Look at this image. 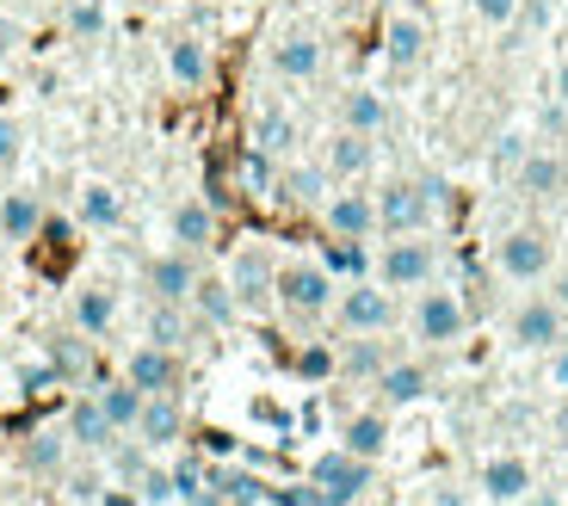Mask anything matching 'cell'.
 Returning a JSON list of instances; mask_svg holds the SVG:
<instances>
[{
    "mask_svg": "<svg viewBox=\"0 0 568 506\" xmlns=\"http://www.w3.org/2000/svg\"><path fill=\"white\" fill-rule=\"evenodd\" d=\"M334 296H341V279L322 266V260H284L278 266V315L291 327H315L334 315Z\"/></svg>",
    "mask_w": 568,
    "mask_h": 506,
    "instance_id": "6da1fadb",
    "label": "cell"
},
{
    "mask_svg": "<svg viewBox=\"0 0 568 506\" xmlns=\"http://www.w3.org/2000/svg\"><path fill=\"white\" fill-rule=\"evenodd\" d=\"M445 211V185L439 180H389L377 185V229L384 235H426Z\"/></svg>",
    "mask_w": 568,
    "mask_h": 506,
    "instance_id": "7a4b0ae2",
    "label": "cell"
},
{
    "mask_svg": "<svg viewBox=\"0 0 568 506\" xmlns=\"http://www.w3.org/2000/svg\"><path fill=\"white\" fill-rule=\"evenodd\" d=\"M408 334L420 346H457L469 334V303L452 291V284H420L408 310Z\"/></svg>",
    "mask_w": 568,
    "mask_h": 506,
    "instance_id": "3957f363",
    "label": "cell"
},
{
    "mask_svg": "<svg viewBox=\"0 0 568 506\" xmlns=\"http://www.w3.org/2000/svg\"><path fill=\"white\" fill-rule=\"evenodd\" d=\"M229 291L242 303V315H266L278 310V260H272L266 241H242V247L229 253Z\"/></svg>",
    "mask_w": 568,
    "mask_h": 506,
    "instance_id": "277c9868",
    "label": "cell"
},
{
    "mask_svg": "<svg viewBox=\"0 0 568 506\" xmlns=\"http://www.w3.org/2000/svg\"><path fill=\"white\" fill-rule=\"evenodd\" d=\"M371 279L384 291H420V284L439 279V247L426 235H389L384 253L371 260Z\"/></svg>",
    "mask_w": 568,
    "mask_h": 506,
    "instance_id": "5b68a950",
    "label": "cell"
},
{
    "mask_svg": "<svg viewBox=\"0 0 568 506\" xmlns=\"http://www.w3.org/2000/svg\"><path fill=\"white\" fill-rule=\"evenodd\" d=\"M495 272H500L507 284H538V279H550V272H556V241H550V229H538V223L507 229V235L495 241Z\"/></svg>",
    "mask_w": 568,
    "mask_h": 506,
    "instance_id": "8992f818",
    "label": "cell"
},
{
    "mask_svg": "<svg viewBox=\"0 0 568 506\" xmlns=\"http://www.w3.org/2000/svg\"><path fill=\"white\" fill-rule=\"evenodd\" d=\"M334 327L341 334H389L396 327V291H384L377 279H353L334 296Z\"/></svg>",
    "mask_w": 568,
    "mask_h": 506,
    "instance_id": "52a82bcc",
    "label": "cell"
},
{
    "mask_svg": "<svg viewBox=\"0 0 568 506\" xmlns=\"http://www.w3.org/2000/svg\"><path fill=\"white\" fill-rule=\"evenodd\" d=\"M568 340V315L556 296H526L519 310L507 315V346L513 352H556Z\"/></svg>",
    "mask_w": 568,
    "mask_h": 506,
    "instance_id": "ba28073f",
    "label": "cell"
},
{
    "mask_svg": "<svg viewBox=\"0 0 568 506\" xmlns=\"http://www.w3.org/2000/svg\"><path fill=\"white\" fill-rule=\"evenodd\" d=\"M266 57H272V74L278 81H315L322 74V62H327V43H322V31L315 26H278L272 31V43H266Z\"/></svg>",
    "mask_w": 568,
    "mask_h": 506,
    "instance_id": "9c48e42d",
    "label": "cell"
},
{
    "mask_svg": "<svg viewBox=\"0 0 568 506\" xmlns=\"http://www.w3.org/2000/svg\"><path fill=\"white\" fill-rule=\"evenodd\" d=\"M426 50H433V26L414 0H389L384 13V62L389 69H420Z\"/></svg>",
    "mask_w": 568,
    "mask_h": 506,
    "instance_id": "30bf717a",
    "label": "cell"
},
{
    "mask_svg": "<svg viewBox=\"0 0 568 506\" xmlns=\"http://www.w3.org/2000/svg\"><path fill=\"white\" fill-rule=\"evenodd\" d=\"M315 216H322L327 235L371 241V235H377V192H365V180H353L346 192H327V204H322Z\"/></svg>",
    "mask_w": 568,
    "mask_h": 506,
    "instance_id": "8fae6325",
    "label": "cell"
},
{
    "mask_svg": "<svg viewBox=\"0 0 568 506\" xmlns=\"http://www.w3.org/2000/svg\"><path fill=\"white\" fill-rule=\"evenodd\" d=\"M513 192L531 198V204H556V198L568 192V149H556V142H531L526 168L513 173Z\"/></svg>",
    "mask_w": 568,
    "mask_h": 506,
    "instance_id": "7c38bea8",
    "label": "cell"
},
{
    "mask_svg": "<svg viewBox=\"0 0 568 506\" xmlns=\"http://www.w3.org/2000/svg\"><path fill=\"white\" fill-rule=\"evenodd\" d=\"M124 377L136 383L142 395H180L185 365H180V352H173V346H155V340H142V346H130V352H124Z\"/></svg>",
    "mask_w": 568,
    "mask_h": 506,
    "instance_id": "4fadbf2b",
    "label": "cell"
},
{
    "mask_svg": "<svg viewBox=\"0 0 568 506\" xmlns=\"http://www.w3.org/2000/svg\"><path fill=\"white\" fill-rule=\"evenodd\" d=\"M310 482H315V488H327L341 506H353L358 494L371 488V464H365V457H353L346 445H327V451H315Z\"/></svg>",
    "mask_w": 568,
    "mask_h": 506,
    "instance_id": "5bb4252c",
    "label": "cell"
},
{
    "mask_svg": "<svg viewBox=\"0 0 568 506\" xmlns=\"http://www.w3.org/2000/svg\"><path fill=\"white\" fill-rule=\"evenodd\" d=\"M199 279H204L199 253H185V247H168V253H155V260L142 266V284H149V296H161V303H185Z\"/></svg>",
    "mask_w": 568,
    "mask_h": 506,
    "instance_id": "9a60e30c",
    "label": "cell"
},
{
    "mask_svg": "<svg viewBox=\"0 0 568 506\" xmlns=\"http://www.w3.org/2000/svg\"><path fill=\"white\" fill-rule=\"evenodd\" d=\"M161 62H168V81L180 87V93H204V87H211V43L192 38V31L161 43Z\"/></svg>",
    "mask_w": 568,
    "mask_h": 506,
    "instance_id": "2e32d148",
    "label": "cell"
},
{
    "mask_svg": "<svg viewBox=\"0 0 568 506\" xmlns=\"http://www.w3.org/2000/svg\"><path fill=\"white\" fill-rule=\"evenodd\" d=\"M322 168H327V180H341V185L365 180V173L377 168V136H358V130H334V136H327V149H322Z\"/></svg>",
    "mask_w": 568,
    "mask_h": 506,
    "instance_id": "e0dca14e",
    "label": "cell"
},
{
    "mask_svg": "<svg viewBox=\"0 0 568 506\" xmlns=\"http://www.w3.org/2000/svg\"><path fill=\"white\" fill-rule=\"evenodd\" d=\"M476 488H483L495 506L526 500V494H531V464L519 457V451H495V457H488V464L476 469Z\"/></svg>",
    "mask_w": 568,
    "mask_h": 506,
    "instance_id": "ac0fdd59",
    "label": "cell"
},
{
    "mask_svg": "<svg viewBox=\"0 0 568 506\" xmlns=\"http://www.w3.org/2000/svg\"><path fill=\"white\" fill-rule=\"evenodd\" d=\"M168 241L185 247V253L216 247V204L211 198H180V204L168 211Z\"/></svg>",
    "mask_w": 568,
    "mask_h": 506,
    "instance_id": "d6986e66",
    "label": "cell"
},
{
    "mask_svg": "<svg viewBox=\"0 0 568 506\" xmlns=\"http://www.w3.org/2000/svg\"><path fill=\"white\" fill-rule=\"evenodd\" d=\"M62 433H69V445H74V451H93V457H100V451L118 438V426L105 421L100 395L87 389V395H74V402H69V414H62Z\"/></svg>",
    "mask_w": 568,
    "mask_h": 506,
    "instance_id": "ffe728a7",
    "label": "cell"
},
{
    "mask_svg": "<svg viewBox=\"0 0 568 506\" xmlns=\"http://www.w3.org/2000/svg\"><path fill=\"white\" fill-rule=\"evenodd\" d=\"M130 433H136L149 451H168V445H180V438H185V408H180V395H149Z\"/></svg>",
    "mask_w": 568,
    "mask_h": 506,
    "instance_id": "44dd1931",
    "label": "cell"
},
{
    "mask_svg": "<svg viewBox=\"0 0 568 506\" xmlns=\"http://www.w3.org/2000/svg\"><path fill=\"white\" fill-rule=\"evenodd\" d=\"M69 322H74V334L105 340V334H112V322H118V291H112V284H81V291L69 296Z\"/></svg>",
    "mask_w": 568,
    "mask_h": 506,
    "instance_id": "7402d4cb",
    "label": "cell"
},
{
    "mask_svg": "<svg viewBox=\"0 0 568 506\" xmlns=\"http://www.w3.org/2000/svg\"><path fill=\"white\" fill-rule=\"evenodd\" d=\"M371 389H377V402H384V408H414V402L433 389V371H426L420 358H389L384 377L371 383Z\"/></svg>",
    "mask_w": 568,
    "mask_h": 506,
    "instance_id": "603a6c76",
    "label": "cell"
},
{
    "mask_svg": "<svg viewBox=\"0 0 568 506\" xmlns=\"http://www.w3.org/2000/svg\"><path fill=\"white\" fill-rule=\"evenodd\" d=\"M43 223H50V211H43L38 192H0V241H38Z\"/></svg>",
    "mask_w": 568,
    "mask_h": 506,
    "instance_id": "cb8c5ba5",
    "label": "cell"
},
{
    "mask_svg": "<svg viewBox=\"0 0 568 506\" xmlns=\"http://www.w3.org/2000/svg\"><path fill=\"white\" fill-rule=\"evenodd\" d=\"M389 358H396V352H389L384 334H346V346H341V377H346V383H377Z\"/></svg>",
    "mask_w": 568,
    "mask_h": 506,
    "instance_id": "d4e9b609",
    "label": "cell"
},
{
    "mask_svg": "<svg viewBox=\"0 0 568 506\" xmlns=\"http://www.w3.org/2000/svg\"><path fill=\"white\" fill-rule=\"evenodd\" d=\"M327 168H315V161H297V168H278V204H291V211H322L327 204Z\"/></svg>",
    "mask_w": 568,
    "mask_h": 506,
    "instance_id": "484cf974",
    "label": "cell"
},
{
    "mask_svg": "<svg viewBox=\"0 0 568 506\" xmlns=\"http://www.w3.org/2000/svg\"><path fill=\"white\" fill-rule=\"evenodd\" d=\"M199 334V315H192V303H149V315H142V340H155V346H173L180 352L185 340Z\"/></svg>",
    "mask_w": 568,
    "mask_h": 506,
    "instance_id": "4316f807",
    "label": "cell"
},
{
    "mask_svg": "<svg viewBox=\"0 0 568 506\" xmlns=\"http://www.w3.org/2000/svg\"><path fill=\"white\" fill-rule=\"evenodd\" d=\"M69 433L62 426H43V433H31V438H19V464L31 469V476H50L57 482L62 469H69Z\"/></svg>",
    "mask_w": 568,
    "mask_h": 506,
    "instance_id": "83f0119b",
    "label": "cell"
},
{
    "mask_svg": "<svg viewBox=\"0 0 568 506\" xmlns=\"http://www.w3.org/2000/svg\"><path fill=\"white\" fill-rule=\"evenodd\" d=\"M389 414L384 408H365V414H346V426H341V445L353 451V457H365V464H377L389 451Z\"/></svg>",
    "mask_w": 568,
    "mask_h": 506,
    "instance_id": "f1b7e54d",
    "label": "cell"
},
{
    "mask_svg": "<svg viewBox=\"0 0 568 506\" xmlns=\"http://www.w3.org/2000/svg\"><path fill=\"white\" fill-rule=\"evenodd\" d=\"M74 216H81L87 229H100V235H112V229H124V192L105 180H87L81 198H74Z\"/></svg>",
    "mask_w": 568,
    "mask_h": 506,
    "instance_id": "f546056e",
    "label": "cell"
},
{
    "mask_svg": "<svg viewBox=\"0 0 568 506\" xmlns=\"http://www.w3.org/2000/svg\"><path fill=\"white\" fill-rule=\"evenodd\" d=\"M185 303H192V315H199V327H235V322H242V303H235V291H229V279H199Z\"/></svg>",
    "mask_w": 568,
    "mask_h": 506,
    "instance_id": "4dcf8cb0",
    "label": "cell"
},
{
    "mask_svg": "<svg viewBox=\"0 0 568 506\" xmlns=\"http://www.w3.org/2000/svg\"><path fill=\"white\" fill-rule=\"evenodd\" d=\"M389 124V99L377 87H346L341 93V130H358V136H377Z\"/></svg>",
    "mask_w": 568,
    "mask_h": 506,
    "instance_id": "1f68e13d",
    "label": "cell"
},
{
    "mask_svg": "<svg viewBox=\"0 0 568 506\" xmlns=\"http://www.w3.org/2000/svg\"><path fill=\"white\" fill-rule=\"evenodd\" d=\"M247 142H254V149H266L272 161H284L291 149H297V118L284 112V105H260V112H254V130H247Z\"/></svg>",
    "mask_w": 568,
    "mask_h": 506,
    "instance_id": "d6a6232c",
    "label": "cell"
},
{
    "mask_svg": "<svg viewBox=\"0 0 568 506\" xmlns=\"http://www.w3.org/2000/svg\"><path fill=\"white\" fill-rule=\"evenodd\" d=\"M50 377L93 383V346H87V334H57L50 340Z\"/></svg>",
    "mask_w": 568,
    "mask_h": 506,
    "instance_id": "836d02e7",
    "label": "cell"
},
{
    "mask_svg": "<svg viewBox=\"0 0 568 506\" xmlns=\"http://www.w3.org/2000/svg\"><path fill=\"white\" fill-rule=\"evenodd\" d=\"M235 185H242L247 198H260V204H272V198H278V161H272L266 149H254V142H247L242 168H235Z\"/></svg>",
    "mask_w": 568,
    "mask_h": 506,
    "instance_id": "e575fe53",
    "label": "cell"
},
{
    "mask_svg": "<svg viewBox=\"0 0 568 506\" xmlns=\"http://www.w3.org/2000/svg\"><path fill=\"white\" fill-rule=\"evenodd\" d=\"M100 408H105V421L118 426V433H130V426H136V414H142V402H149V395L136 389V383L130 377H112V383H100Z\"/></svg>",
    "mask_w": 568,
    "mask_h": 506,
    "instance_id": "d590c367",
    "label": "cell"
},
{
    "mask_svg": "<svg viewBox=\"0 0 568 506\" xmlns=\"http://www.w3.org/2000/svg\"><path fill=\"white\" fill-rule=\"evenodd\" d=\"M100 457H105V476H112V482H124V488H136V476L149 469V445H142L136 433H130V438L118 433L112 445L100 451Z\"/></svg>",
    "mask_w": 568,
    "mask_h": 506,
    "instance_id": "8d00e7d4",
    "label": "cell"
},
{
    "mask_svg": "<svg viewBox=\"0 0 568 506\" xmlns=\"http://www.w3.org/2000/svg\"><path fill=\"white\" fill-rule=\"evenodd\" d=\"M105 26H112L105 0H62V31H69L74 43H100Z\"/></svg>",
    "mask_w": 568,
    "mask_h": 506,
    "instance_id": "74e56055",
    "label": "cell"
},
{
    "mask_svg": "<svg viewBox=\"0 0 568 506\" xmlns=\"http://www.w3.org/2000/svg\"><path fill=\"white\" fill-rule=\"evenodd\" d=\"M211 488L223 494V506H260V500H272L266 476H254V469H211Z\"/></svg>",
    "mask_w": 568,
    "mask_h": 506,
    "instance_id": "f35d334b",
    "label": "cell"
},
{
    "mask_svg": "<svg viewBox=\"0 0 568 506\" xmlns=\"http://www.w3.org/2000/svg\"><path fill=\"white\" fill-rule=\"evenodd\" d=\"M526 155H531V136H526V130H500L495 149H488V173H495L500 185H513V173L526 168Z\"/></svg>",
    "mask_w": 568,
    "mask_h": 506,
    "instance_id": "ab89813d",
    "label": "cell"
},
{
    "mask_svg": "<svg viewBox=\"0 0 568 506\" xmlns=\"http://www.w3.org/2000/svg\"><path fill=\"white\" fill-rule=\"evenodd\" d=\"M57 482H62V494H69L74 506H100L105 500V464H69Z\"/></svg>",
    "mask_w": 568,
    "mask_h": 506,
    "instance_id": "60d3db41",
    "label": "cell"
},
{
    "mask_svg": "<svg viewBox=\"0 0 568 506\" xmlns=\"http://www.w3.org/2000/svg\"><path fill=\"white\" fill-rule=\"evenodd\" d=\"M402 506H469V488L452 476H433V482H414V488L402 494Z\"/></svg>",
    "mask_w": 568,
    "mask_h": 506,
    "instance_id": "b9f144b4",
    "label": "cell"
},
{
    "mask_svg": "<svg viewBox=\"0 0 568 506\" xmlns=\"http://www.w3.org/2000/svg\"><path fill=\"white\" fill-rule=\"evenodd\" d=\"M322 266L334 272V279H365L371 272V253H365V241H327V253H322Z\"/></svg>",
    "mask_w": 568,
    "mask_h": 506,
    "instance_id": "7bdbcfd3",
    "label": "cell"
},
{
    "mask_svg": "<svg viewBox=\"0 0 568 506\" xmlns=\"http://www.w3.org/2000/svg\"><path fill=\"white\" fill-rule=\"evenodd\" d=\"M173 476V500H199V494H211V464H199V457H180V464L168 469Z\"/></svg>",
    "mask_w": 568,
    "mask_h": 506,
    "instance_id": "ee69618b",
    "label": "cell"
},
{
    "mask_svg": "<svg viewBox=\"0 0 568 506\" xmlns=\"http://www.w3.org/2000/svg\"><path fill=\"white\" fill-rule=\"evenodd\" d=\"M297 377H303V383L341 377V346H303V352H297Z\"/></svg>",
    "mask_w": 568,
    "mask_h": 506,
    "instance_id": "f6af8a7d",
    "label": "cell"
},
{
    "mask_svg": "<svg viewBox=\"0 0 568 506\" xmlns=\"http://www.w3.org/2000/svg\"><path fill=\"white\" fill-rule=\"evenodd\" d=\"M136 500H142V506H168V500H173V476L149 464V469L136 476Z\"/></svg>",
    "mask_w": 568,
    "mask_h": 506,
    "instance_id": "bcb514c9",
    "label": "cell"
},
{
    "mask_svg": "<svg viewBox=\"0 0 568 506\" xmlns=\"http://www.w3.org/2000/svg\"><path fill=\"white\" fill-rule=\"evenodd\" d=\"M519 7L526 0H469V13L483 19V26H519Z\"/></svg>",
    "mask_w": 568,
    "mask_h": 506,
    "instance_id": "7dc6e473",
    "label": "cell"
},
{
    "mask_svg": "<svg viewBox=\"0 0 568 506\" xmlns=\"http://www.w3.org/2000/svg\"><path fill=\"white\" fill-rule=\"evenodd\" d=\"M19 155H26V130H19V118L0 112V168H13Z\"/></svg>",
    "mask_w": 568,
    "mask_h": 506,
    "instance_id": "c3c4849f",
    "label": "cell"
},
{
    "mask_svg": "<svg viewBox=\"0 0 568 506\" xmlns=\"http://www.w3.org/2000/svg\"><path fill=\"white\" fill-rule=\"evenodd\" d=\"M272 500H278V506H341L327 488H315V482H310V488H278Z\"/></svg>",
    "mask_w": 568,
    "mask_h": 506,
    "instance_id": "681fc988",
    "label": "cell"
},
{
    "mask_svg": "<svg viewBox=\"0 0 568 506\" xmlns=\"http://www.w3.org/2000/svg\"><path fill=\"white\" fill-rule=\"evenodd\" d=\"M550 389H556V395H568V340L550 352Z\"/></svg>",
    "mask_w": 568,
    "mask_h": 506,
    "instance_id": "f907efd6",
    "label": "cell"
},
{
    "mask_svg": "<svg viewBox=\"0 0 568 506\" xmlns=\"http://www.w3.org/2000/svg\"><path fill=\"white\" fill-rule=\"evenodd\" d=\"M550 433H556V445L568 451V395H562V402H556V414H550Z\"/></svg>",
    "mask_w": 568,
    "mask_h": 506,
    "instance_id": "816d5d0a",
    "label": "cell"
},
{
    "mask_svg": "<svg viewBox=\"0 0 568 506\" xmlns=\"http://www.w3.org/2000/svg\"><path fill=\"white\" fill-rule=\"evenodd\" d=\"M550 296H556V303H562V315H568V260H562V266L550 272Z\"/></svg>",
    "mask_w": 568,
    "mask_h": 506,
    "instance_id": "f5cc1de1",
    "label": "cell"
},
{
    "mask_svg": "<svg viewBox=\"0 0 568 506\" xmlns=\"http://www.w3.org/2000/svg\"><path fill=\"white\" fill-rule=\"evenodd\" d=\"M550 93H556V105H568V57L556 62V74H550Z\"/></svg>",
    "mask_w": 568,
    "mask_h": 506,
    "instance_id": "db71d44e",
    "label": "cell"
},
{
    "mask_svg": "<svg viewBox=\"0 0 568 506\" xmlns=\"http://www.w3.org/2000/svg\"><path fill=\"white\" fill-rule=\"evenodd\" d=\"M124 7H155V0H124Z\"/></svg>",
    "mask_w": 568,
    "mask_h": 506,
    "instance_id": "11a10c76",
    "label": "cell"
}]
</instances>
